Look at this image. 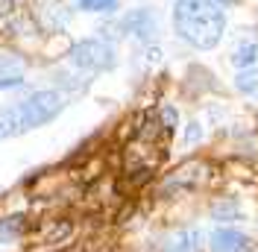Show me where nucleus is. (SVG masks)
Segmentation results:
<instances>
[{"label":"nucleus","mask_w":258,"mask_h":252,"mask_svg":"<svg viewBox=\"0 0 258 252\" xmlns=\"http://www.w3.org/2000/svg\"><path fill=\"white\" fill-rule=\"evenodd\" d=\"M173 30L194 50H214L223 41L226 12L214 0H176L173 3Z\"/></svg>","instance_id":"obj_1"},{"label":"nucleus","mask_w":258,"mask_h":252,"mask_svg":"<svg viewBox=\"0 0 258 252\" xmlns=\"http://www.w3.org/2000/svg\"><path fill=\"white\" fill-rule=\"evenodd\" d=\"M68 106V97L56 88H38L21 103L0 111V141L24 135L30 129H38L44 123H53Z\"/></svg>","instance_id":"obj_2"},{"label":"nucleus","mask_w":258,"mask_h":252,"mask_svg":"<svg viewBox=\"0 0 258 252\" xmlns=\"http://www.w3.org/2000/svg\"><path fill=\"white\" fill-rule=\"evenodd\" d=\"M68 62L82 74H106L117 65V50L106 38H82L68 47Z\"/></svg>","instance_id":"obj_3"},{"label":"nucleus","mask_w":258,"mask_h":252,"mask_svg":"<svg viewBox=\"0 0 258 252\" xmlns=\"http://www.w3.org/2000/svg\"><path fill=\"white\" fill-rule=\"evenodd\" d=\"M117 30L123 32V35H132V38H138V44H153L156 38H159V15L150 9V6H141V9H132L129 15L120 18V24H117Z\"/></svg>","instance_id":"obj_4"},{"label":"nucleus","mask_w":258,"mask_h":252,"mask_svg":"<svg viewBox=\"0 0 258 252\" xmlns=\"http://www.w3.org/2000/svg\"><path fill=\"white\" fill-rule=\"evenodd\" d=\"M209 246L211 252H252V237L232 226H217L209 235Z\"/></svg>","instance_id":"obj_5"},{"label":"nucleus","mask_w":258,"mask_h":252,"mask_svg":"<svg viewBox=\"0 0 258 252\" xmlns=\"http://www.w3.org/2000/svg\"><path fill=\"white\" fill-rule=\"evenodd\" d=\"M203 246V235L197 229H176L161 237L159 252H197Z\"/></svg>","instance_id":"obj_6"},{"label":"nucleus","mask_w":258,"mask_h":252,"mask_svg":"<svg viewBox=\"0 0 258 252\" xmlns=\"http://www.w3.org/2000/svg\"><path fill=\"white\" fill-rule=\"evenodd\" d=\"M209 214H211V220L214 223H238L243 217V208L238 200H232V197H226V200H217V203H211L209 208Z\"/></svg>","instance_id":"obj_7"},{"label":"nucleus","mask_w":258,"mask_h":252,"mask_svg":"<svg viewBox=\"0 0 258 252\" xmlns=\"http://www.w3.org/2000/svg\"><path fill=\"white\" fill-rule=\"evenodd\" d=\"M27 232V217L24 214H9L0 220V243H12Z\"/></svg>","instance_id":"obj_8"},{"label":"nucleus","mask_w":258,"mask_h":252,"mask_svg":"<svg viewBox=\"0 0 258 252\" xmlns=\"http://www.w3.org/2000/svg\"><path fill=\"white\" fill-rule=\"evenodd\" d=\"M229 62H232V68H238V71L258 65V44L255 41H246V44H241V47H235L232 56H229Z\"/></svg>","instance_id":"obj_9"},{"label":"nucleus","mask_w":258,"mask_h":252,"mask_svg":"<svg viewBox=\"0 0 258 252\" xmlns=\"http://www.w3.org/2000/svg\"><path fill=\"white\" fill-rule=\"evenodd\" d=\"M232 85H235V91H241V94H258V65L238 71Z\"/></svg>","instance_id":"obj_10"},{"label":"nucleus","mask_w":258,"mask_h":252,"mask_svg":"<svg viewBox=\"0 0 258 252\" xmlns=\"http://www.w3.org/2000/svg\"><path fill=\"white\" fill-rule=\"evenodd\" d=\"M77 9L88 15H109L117 12V0H77Z\"/></svg>","instance_id":"obj_11"},{"label":"nucleus","mask_w":258,"mask_h":252,"mask_svg":"<svg viewBox=\"0 0 258 252\" xmlns=\"http://www.w3.org/2000/svg\"><path fill=\"white\" fill-rule=\"evenodd\" d=\"M21 71H24V59L3 56V53H0V79H6V77H21Z\"/></svg>","instance_id":"obj_12"},{"label":"nucleus","mask_w":258,"mask_h":252,"mask_svg":"<svg viewBox=\"0 0 258 252\" xmlns=\"http://www.w3.org/2000/svg\"><path fill=\"white\" fill-rule=\"evenodd\" d=\"M159 117H161V126H164V132H167V135H173V132L179 129V111L173 109V106H161Z\"/></svg>","instance_id":"obj_13"},{"label":"nucleus","mask_w":258,"mask_h":252,"mask_svg":"<svg viewBox=\"0 0 258 252\" xmlns=\"http://www.w3.org/2000/svg\"><path fill=\"white\" fill-rule=\"evenodd\" d=\"M200 138H203V126L197 123V120H191V123H188V129H185V147H194Z\"/></svg>","instance_id":"obj_14"},{"label":"nucleus","mask_w":258,"mask_h":252,"mask_svg":"<svg viewBox=\"0 0 258 252\" xmlns=\"http://www.w3.org/2000/svg\"><path fill=\"white\" fill-rule=\"evenodd\" d=\"M12 12V0H0V21Z\"/></svg>","instance_id":"obj_15"},{"label":"nucleus","mask_w":258,"mask_h":252,"mask_svg":"<svg viewBox=\"0 0 258 252\" xmlns=\"http://www.w3.org/2000/svg\"><path fill=\"white\" fill-rule=\"evenodd\" d=\"M214 3H220V6H226V3H235V0H214Z\"/></svg>","instance_id":"obj_16"}]
</instances>
